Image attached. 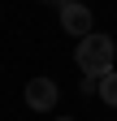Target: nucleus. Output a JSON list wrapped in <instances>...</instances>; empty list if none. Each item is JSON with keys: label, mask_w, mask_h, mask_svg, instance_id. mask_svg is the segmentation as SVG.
Returning <instances> with one entry per match:
<instances>
[{"label": "nucleus", "mask_w": 117, "mask_h": 121, "mask_svg": "<svg viewBox=\"0 0 117 121\" xmlns=\"http://www.w3.org/2000/svg\"><path fill=\"white\" fill-rule=\"evenodd\" d=\"M74 60H78V69L87 73V78H104V73L113 69V60H117V48H113V39L104 35V30H91L87 39H78V52H74Z\"/></svg>", "instance_id": "nucleus-1"}, {"label": "nucleus", "mask_w": 117, "mask_h": 121, "mask_svg": "<svg viewBox=\"0 0 117 121\" xmlns=\"http://www.w3.org/2000/svg\"><path fill=\"white\" fill-rule=\"evenodd\" d=\"M61 30H65V35H78V39H87V35L95 30L91 9H87L82 0H61Z\"/></svg>", "instance_id": "nucleus-2"}, {"label": "nucleus", "mask_w": 117, "mask_h": 121, "mask_svg": "<svg viewBox=\"0 0 117 121\" xmlns=\"http://www.w3.org/2000/svg\"><path fill=\"white\" fill-rule=\"evenodd\" d=\"M56 95H61V91H56V82H52V78H31V82H26V104H31L35 112L56 108Z\"/></svg>", "instance_id": "nucleus-3"}, {"label": "nucleus", "mask_w": 117, "mask_h": 121, "mask_svg": "<svg viewBox=\"0 0 117 121\" xmlns=\"http://www.w3.org/2000/svg\"><path fill=\"white\" fill-rule=\"evenodd\" d=\"M95 91H100V99H104L108 108H117V69H108L104 78L95 82Z\"/></svg>", "instance_id": "nucleus-4"}, {"label": "nucleus", "mask_w": 117, "mask_h": 121, "mask_svg": "<svg viewBox=\"0 0 117 121\" xmlns=\"http://www.w3.org/2000/svg\"><path fill=\"white\" fill-rule=\"evenodd\" d=\"M56 121H69V117H56Z\"/></svg>", "instance_id": "nucleus-5"}]
</instances>
